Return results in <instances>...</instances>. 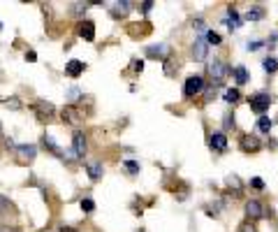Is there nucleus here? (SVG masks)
<instances>
[{
    "instance_id": "nucleus-1",
    "label": "nucleus",
    "mask_w": 278,
    "mask_h": 232,
    "mask_svg": "<svg viewBox=\"0 0 278 232\" xmlns=\"http://www.w3.org/2000/svg\"><path fill=\"white\" fill-rule=\"evenodd\" d=\"M60 119H63V123H67V126H82L84 111L76 105H67V107H63V111H60Z\"/></svg>"
},
{
    "instance_id": "nucleus-2",
    "label": "nucleus",
    "mask_w": 278,
    "mask_h": 232,
    "mask_svg": "<svg viewBox=\"0 0 278 232\" xmlns=\"http://www.w3.org/2000/svg\"><path fill=\"white\" fill-rule=\"evenodd\" d=\"M14 151H17L19 165H30V163L35 161V156H37V146H35V144H19Z\"/></svg>"
},
{
    "instance_id": "nucleus-3",
    "label": "nucleus",
    "mask_w": 278,
    "mask_h": 232,
    "mask_svg": "<svg viewBox=\"0 0 278 232\" xmlns=\"http://www.w3.org/2000/svg\"><path fill=\"white\" fill-rule=\"evenodd\" d=\"M229 67L223 63V58H213V61H209V77L213 79L216 84H220L225 77H227Z\"/></svg>"
},
{
    "instance_id": "nucleus-4",
    "label": "nucleus",
    "mask_w": 278,
    "mask_h": 232,
    "mask_svg": "<svg viewBox=\"0 0 278 232\" xmlns=\"http://www.w3.org/2000/svg\"><path fill=\"white\" fill-rule=\"evenodd\" d=\"M202 89H204V79L200 77V74H192V77H188L183 84V95L185 98H195L197 93H202Z\"/></svg>"
},
{
    "instance_id": "nucleus-5",
    "label": "nucleus",
    "mask_w": 278,
    "mask_h": 232,
    "mask_svg": "<svg viewBox=\"0 0 278 232\" xmlns=\"http://www.w3.org/2000/svg\"><path fill=\"white\" fill-rule=\"evenodd\" d=\"M246 216H248V221H260V218L267 216V209H264V205L257 202V200H248V202H246Z\"/></svg>"
},
{
    "instance_id": "nucleus-6",
    "label": "nucleus",
    "mask_w": 278,
    "mask_h": 232,
    "mask_svg": "<svg viewBox=\"0 0 278 232\" xmlns=\"http://www.w3.org/2000/svg\"><path fill=\"white\" fill-rule=\"evenodd\" d=\"M248 102H251V109H253V111H257V114H264V111L271 107V95L257 93V95H253Z\"/></svg>"
},
{
    "instance_id": "nucleus-7",
    "label": "nucleus",
    "mask_w": 278,
    "mask_h": 232,
    "mask_svg": "<svg viewBox=\"0 0 278 232\" xmlns=\"http://www.w3.org/2000/svg\"><path fill=\"white\" fill-rule=\"evenodd\" d=\"M86 135L82 133V130H76L74 135H72V153H74V158H84L86 156Z\"/></svg>"
},
{
    "instance_id": "nucleus-8",
    "label": "nucleus",
    "mask_w": 278,
    "mask_h": 232,
    "mask_svg": "<svg viewBox=\"0 0 278 232\" xmlns=\"http://www.w3.org/2000/svg\"><path fill=\"white\" fill-rule=\"evenodd\" d=\"M33 111L37 114V119L39 121H49L51 116L56 114V109H54V105L51 102H47V100H37L33 105Z\"/></svg>"
},
{
    "instance_id": "nucleus-9",
    "label": "nucleus",
    "mask_w": 278,
    "mask_h": 232,
    "mask_svg": "<svg viewBox=\"0 0 278 232\" xmlns=\"http://www.w3.org/2000/svg\"><path fill=\"white\" fill-rule=\"evenodd\" d=\"M209 146H211L216 153H225V151H227V135L220 133V130L211 133V137H209Z\"/></svg>"
},
{
    "instance_id": "nucleus-10",
    "label": "nucleus",
    "mask_w": 278,
    "mask_h": 232,
    "mask_svg": "<svg viewBox=\"0 0 278 232\" xmlns=\"http://www.w3.org/2000/svg\"><path fill=\"white\" fill-rule=\"evenodd\" d=\"M79 37H84L86 42H93L95 40V23L88 21V19H84V21H79Z\"/></svg>"
},
{
    "instance_id": "nucleus-11",
    "label": "nucleus",
    "mask_w": 278,
    "mask_h": 232,
    "mask_svg": "<svg viewBox=\"0 0 278 232\" xmlns=\"http://www.w3.org/2000/svg\"><path fill=\"white\" fill-rule=\"evenodd\" d=\"M84 70H86V63L76 61V58L67 61V65H65V74H67V77H72V79H76L79 74H84Z\"/></svg>"
},
{
    "instance_id": "nucleus-12",
    "label": "nucleus",
    "mask_w": 278,
    "mask_h": 232,
    "mask_svg": "<svg viewBox=\"0 0 278 232\" xmlns=\"http://www.w3.org/2000/svg\"><path fill=\"white\" fill-rule=\"evenodd\" d=\"M241 149L246 151V153H253V151H257L262 146V142L255 137V135H241Z\"/></svg>"
},
{
    "instance_id": "nucleus-13",
    "label": "nucleus",
    "mask_w": 278,
    "mask_h": 232,
    "mask_svg": "<svg viewBox=\"0 0 278 232\" xmlns=\"http://www.w3.org/2000/svg\"><path fill=\"white\" fill-rule=\"evenodd\" d=\"M130 10H132L130 0H121V3H114V5H111V17H114V19H123Z\"/></svg>"
},
{
    "instance_id": "nucleus-14",
    "label": "nucleus",
    "mask_w": 278,
    "mask_h": 232,
    "mask_svg": "<svg viewBox=\"0 0 278 232\" xmlns=\"http://www.w3.org/2000/svg\"><path fill=\"white\" fill-rule=\"evenodd\" d=\"M192 58H195V61H204V58H207V40L204 37L195 40V45H192Z\"/></svg>"
},
{
    "instance_id": "nucleus-15",
    "label": "nucleus",
    "mask_w": 278,
    "mask_h": 232,
    "mask_svg": "<svg viewBox=\"0 0 278 232\" xmlns=\"http://www.w3.org/2000/svg\"><path fill=\"white\" fill-rule=\"evenodd\" d=\"M86 172H88V177H91V181H100V179H102V174H104L102 163H98V161L86 163Z\"/></svg>"
},
{
    "instance_id": "nucleus-16",
    "label": "nucleus",
    "mask_w": 278,
    "mask_h": 232,
    "mask_svg": "<svg viewBox=\"0 0 278 232\" xmlns=\"http://www.w3.org/2000/svg\"><path fill=\"white\" fill-rule=\"evenodd\" d=\"M148 56H153V58H158V61H167L169 56V45H158V47H148L146 49Z\"/></svg>"
},
{
    "instance_id": "nucleus-17",
    "label": "nucleus",
    "mask_w": 278,
    "mask_h": 232,
    "mask_svg": "<svg viewBox=\"0 0 278 232\" xmlns=\"http://www.w3.org/2000/svg\"><path fill=\"white\" fill-rule=\"evenodd\" d=\"M227 17H229V19H227L225 23H227L229 28H239V26H241V23H239V14H236V10H234L232 5L227 7Z\"/></svg>"
},
{
    "instance_id": "nucleus-18",
    "label": "nucleus",
    "mask_w": 278,
    "mask_h": 232,
    "mask_svg": "<svg viewBox=\"0 0 278 232\" xmlns=\"http://www.w3.org/2000/svg\"><path fill=\"white\" fill-rule=\"evenodd\" d=\"M232 74L236 77V84H246V82H248V70H246L244 65H236L234 70H232Z\"/></svg>"
},
{
    "instance_id": "nucleus-19",
    "label": "nucleus",
    "mask_w": 278,
    "mask_h": 232,
    "mask_svg": "<svg viewBox=\"0 0 278 232\" xmlns=\"http://www.w3.org/2000/svg\"><path fill=\"white\" fill-rule=\"evenodd\" d=\"M257 128H260L264 135H269L271 133V128H273V123H271V119H267V116H260V121H257Z\"/></svg>"
},
{
    "instance_id": "nucleus-20",
    "label": "nucleus",
    "mask_w": 278,
    "mask_h": 232,
    "mask_svg": "<svg viewBox=\"0 0 278 232\" xmlns=\"http://www.w3.org/2000/svg\"><path fill=\"white\" fill-rule=\"evenodd\" d=\"M239 100H241L239 89H227L225 91V102H232V105H234V102H239Z\"/></svg>"
},
{
    "instance_id": "nucleus-21",
    "label": "nucleus",
    "mask_w": 278,
    "mask_h": 232,
    "mask_svg": "<svg viewBox=\"0 0 278 232\" xmlns=\"http://www.w3.org/2000/svg\"><path fill=\"white\" fill-rule=\"evenodd\" d=\"M262 17H264V10H262V7H253V10H248V14H246L248 21H260Z\"/></svg>"
},
{
    "instance_id": "nucleus-22",
    "label": "nucleus",
    "mask_w": 278,
    "mask_h": 232,
    "mask_svg": "<svg viewBox=\"0 0 278 232\" xmlns=\"http://www.w3.org/2000/svg\"><path fill=\"white\" fill-rule=\"evenodd\" d=\"M262 67H264L269 74H273V72L278 70V61L276 58H264V61H262Z\"/></svg>"
},
{
    "instance_id": "nucleus-23",
    "label": "nucleus",
    "mask_w": 278,
    "mask_h": 232,
    "mask_svg": "<svg viewBox=\"0 0 278 232\" xmlns=\"http://www.w3.org/2000/svg\"><path fill=\"white\" fill-rule=\"evenodd\" d=\"M207 45L218 47V45H223V40H220V35H218V33H213V30H209V33H207Z\"/></svg>"
},
{
    "instance_id": "nucleus-24",
    "label": "nucleus",
    "mask_w": 278,
    "mask_h": 232,
    "mask_svg": "<svg viewBox=\"0 0 278 232\" xmlns=\"http://www.w3.org/2000/svg\"><path fill=\"white\" fill-rule=\"evenodd\" d=\"M0 102H3L5 107H10V109H21V102H19L17 98H10V100H7V98H0Z\"/></svg>"
},
{
    "instance_id": "nucleus-25",
    "label": "nucleus",
    "mask_w": 278,
    "mask_h": 232,
    "mask_svg": "<svg viewBox=\"0 0 278 232\" xmlns=\"http://www.w3.org/2000/svg\"><path fill=\"white\" fill-rule=\"evenodd\" d=\"M79 207H82V209H84V211H86V214H91V211H93V209H95V202H93V200H91V198H84V200H82V202H79Z\"/></svg>"
},
{
    "instance_id": "nucleus-26",
    "label": "nucleus",
    "mask_w": 278,
    "mask_h": 232,
    "mask_svg": "<svg viewBox=\"0 0 278 232\" xmlns=\"http://www.w3.org/2000/svg\"><path fill=\"white\" fill-rule=\"evenodd\" d=\"M227 186H234V193H241V181H239V177H234V174H229L227 177Z\"/></svg>"
},
{
    "instance_id": "nucleus-27",
    "label": "nucleus",
    "mask_w": 278,
    "mask_h": 232,
    "mask_svg": "<svg viewBox=\"0 0 278 232\" xmlns=\"http://www.w3.org/2000/svg\"><path fill=\"white\" fill-rule=\"evenodd\" d=\"M123 165H126V170L130 172V174H137V172H139V163H135V161H126Z\"/></svg>"
},
{
    "instance_id": "nucleus-28",
    "label": "nucleus",
    "mask_w": 278,
    "mask_h": 232,
    "mask_svg": "<svg viewBox=\"0 0 278 232\" xmlns=\"http://www.w3.org/2000/svg\"><path fill=\"white\" fill-rule=\"evenodd\" d=\"M86 7H88V3H72V12H74V14H82Z\"/></svg>"
},
{
    "instance_id": "nucleus-29",
    "label": "nucleus",
    "mask_w": 278,
    "mask_h": 232,
    "mask_svg": "<svg viewBox=\"0 0 278 232\" xmlns=\"http://www.w3.org/2000/svg\"><path fill=\"white\" fill-rule=\"evenodd\" d=\"M130 67H132V72H142V70H144V61H139V58H135Z\"/></svg>"
},
{
    "instance_id": "nucleus-30",
    "label": "nucleus",
    "mask_w": 278,
    "mask_h": 232,
    "mask_svg": "<svg viewBox=\"0 0 278 232\" xmlns=\"http://www.w3.org/2000/svg\"><path fill=\"white\" fill-rule=\"evenodd\" d=\"M251 186L257 188V190H262V188H264V181H262L260 177H255V179H251Z\"/></svg>"
},
{
    "instance_id": "nucleus-31",
    "label": "nucleus",
    "mask_w": 278,
    "mask_h": 232,
    "mask_svg": "<svg viewBox=\"0 0 278 232\" xmlns=\"http://www.w3.org/2000/svg\"><path fill=\"white\" fill-rule=\"evenodd\" d=\"M153 5H155L153 0H146V3H142V10H144V12H151V10H153Z\"/></svg>"
},
{
    "instance_id": "nucleus-32",
    "label": "nucleus",
    "mask_w": 278,
    "mask_h": 232,
    "mask_svg": "<svg viewBox=\"0 0 278 232\" xmlns=\"http://www.w3.org/2000/svg\"><path fill=\"white\" fill-rule=\"evenodd\" d=\"M26 61H28V63H35V61H37V54H35V51H28V54H26Z\"/></svg>"
},
{
    "instance_id": "nucleus-33",
    "label": "nucleus",
    "mask_w": 278,
    "mask_h": 232,
    "mask_svg": "<svg viewBox=\"0 0 278 232\" xmlns=\"http://www.w3.org/2000/svg\"><path fill=\"white\" fill-rule=\"evenodd\" d=\"M262 47V42H251V45H248V51H255V49H260Z\"/></svg>"
},
{
    "instance_id": "nucleus-34",
    "label": "nucleus",
    "mask_w": 278,
    "mask_h": 232,
    "mask_svg": "<svg viewBox=\"0 0 278 232\" xmlns=\"http://www.w3.org/2000/svg\"><path fill=\"white\" fill-rule=\"evenodd\" d=\"M225 128H234V119H229L227 116V119H225Z\"/></svg>"
},
{
    "instance_id": "nucleus-35",
    "label": "nucleus",
    "mask_w": 278,
    "mask_h": 232,
    "mask_svg": "<svg viewBox=\"0 0 278 232\" xmlns=\"http://www.w3.org/2000/svg\"><path fill=\"white\" fill-rule=\"evenodd\" d=\"M241 232H255V227H253L251 223H248V225H244V227H241Z\"/></svg>"
},
{
    "instance_id": "nucleus-36",
    "label": "nucleus",
    "mask_w": 278,
    "mask_h": 232,
    "mask_svg": "<svg viewBox=\"0 0 278 232\" xmlns=\"http://www.w3.org/2000/svg\"><path fill=\"white\" fill-rule=\"evenodd\" d=\"M0 130H3V128H0Z\"/></svg>"
}]
</instances>
